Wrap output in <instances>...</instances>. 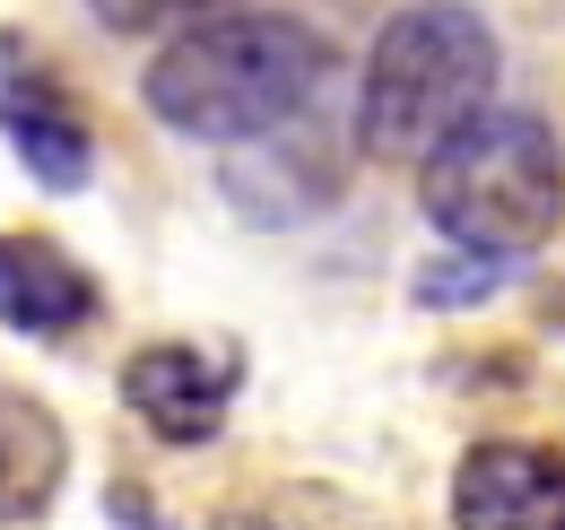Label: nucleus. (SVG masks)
Instances as JSON below:
<instances>
[{
  "mask_svg": "<svg viewBox=\"0 0 565 530\" xmlns=\"http://www.w3.org/2000/svg\"><path fill=\"white\" fill-rule=\"evenodd\" d=\"M495 26L470 0H409L383 18L365 78H356V148L374 166H426L495 105Z\"/></svg>",
  "mask_w": 565,
  "mask_h": 530,
  "instance_id": "f03ea898",
  "label": "nucleus"
},
{
  "mask_svg": "<svg viewBox=\"0 0 565 530\" xmlns=\"http://www.w3.org/2000/svg\"><path fill=\"white\" fill-rule=\"evenodd\" d=\"M217 183H226V200L253 226H305L313 209L340 200V157L305 123H287V131H262V139H244V148H226Z\"/></svg>",
  "mask_w": 565,
  "mask_h": 530,
  "instance_id": "0eeeda50",
  "label": "nucleus"
},
{
  "mask_svg": "<svg viewBox=\"0 0 565 530\" xmlns=\"http://www.w3.org/2000/svg\"><path fill=\"white\" fill-rule=\"evenodd\" d=\"M331 78V44L287 9H210L166 35L140 70V105L201 148H244L313 114Z\"/></svg>",
  "mask_w": 565,
  "mask_h": 530,
  "instance_id": "f257e3e1",
  "label": "nucleus"
},
{
  "mask_svg": "<svg viewBox=\"0 0 565 530\" xmlns=\"http://www.w3.org/2000/svg\"><path fill=\"white\" fill-rule=\"evenodd\" d=\"M540 322H548V331H565V287H548V296H540Z\"/></svg>",
  "mask_w": 565,
  "mask_h": 530,
  "instance_id": "f8f14e48",
  "label": "nucleus"
},
{
  "mask_svg": "<svg viewBox=\"0 0 565 530\" xmlns=\"http://www.w3.org/2000/svg\"><path fill=\"white\" fill-rule=\"evenodd\" d=\"M122 409L157 444H210L235 409V348L201 339H148L122 357Z\"/></svg>",
  "mask_w": 565,
  "mask_h": 530,
  "instance_id": "39448f33",
  "label": "nucleus"
},
{
  "mask_svg": "<svg viewBox=\"0 0 565 530\" xmlns=\"http://www.w3.org/2000/svg\"><path fill=\"white\" fill-rule=\"evenodd\" d=\"M495 278H504V262H495V253H452V262H426V269H418V305H479Z\"/></svg>",
  "mask_w": 565,
  "mask_h": 530,
  "instance_id": "1a4fd4ad",
  "label": "nucleus"
},
{
  "mask_svg": "<svg viewBox=\"0 0 565 530\" xmlns=\"http://www.w3.org/2000/svg\"><path fill=\"white\" fill-rule=\"evenodd\" d=\"M0 322L26 339H71L96 322V278L53 235H0Z\"/></svg>",
  "mask_w": 565,
  "mask_h": 530,
  "instance_id": "6e6552de",
  "label": "nucleus"
},
{
  "mask_svg": "<svg viewBox=\"0 0 565 530\" xmlns=\"http://www.w3.org/2000/svg\"><path fill=\"white\" fill-rule=\"evenodd\" d=\"M452 530H565V453L488 435L452 469Z\"/></svg>",
  "mask_w": 565,
  "mask_h": 530,
  "instance_id": "423d86ee",
  "label": "nucleus"
},
{
  "mask_svg": "<svg viewBox=\"0 0 565 530\" xmlns=\"http://www.w3.org/2000/svg\"><path fill=\"white\" fill-rule=\"evenodd\" d=\"M210 530H279V522H262V513H226V522H210Z\"/></svg>",
  "mask_w": 565,
  "mask_h": 530,
  "instance_id": "ddd939ff",
  "label": "nucleus"
},
{
  "mask_svg": "<svg viewBox=\"0 0 565 530\" xmlns=\"http://www.w3.org/2000/svg\"><path fill=\"white\" fill-rule=\"evenodd\" d=\"M0 139L18 148V166L44 192H78L96 174V131L62 87V70L44 62L26 35H0Z\"/></svg>",
  "mask_w": 565,
  "mask_h": 530,
  "instance_id": "20e7f679",
  "label": "nucleus"
},
{
  "mask_svg": "<svg viewBox=\"0 0 565 530\" xmlns=\"http://www.w3.org/2000/svg\"><path fill=\"white\" fill-rule=\"evenodd\" d=\"M418 200L435 218V235L452 253H495L522 262L557 235L565 209V148L540 114L522 105H488L461 139H444L418 166Z\"/></svg>",
  "mask_w": 565,
  "mask_h": 530,
  "instance_id": "7ed1b4c3",
  "label": "nucleus"
},
{
  "mask_svg": "<svg viewBox=\"0 0 565 530\" xmlns=\"http://www.w3.org/2000/svg\"><path fill=\"white\" fill-rule=\"evenodd\" d=\"M9 417H18V409H0V513H26L44 478H26V469H18V444H9Z\"/></svg>",
  "mask_w": 565,
  "mask_h": 530,
  "instance_id": "9b49d317",
  "label": "nucleus"
},
{
  "mask_svg": "<svg viewBox=\"0 0 565 530\" xmlns=\"http://www.w3.org/2000/svg\"><path fill=\"white\" fill-rule=\"evenodd\" d=\"M114 35H148V26H174V18H210L226 0H87Z\"/></svg>",
  "mask_w": 565,
  "mask_h": 530,
  "instance_id": "9d476101",
  "label": "nucleus"
}]
</instances>
